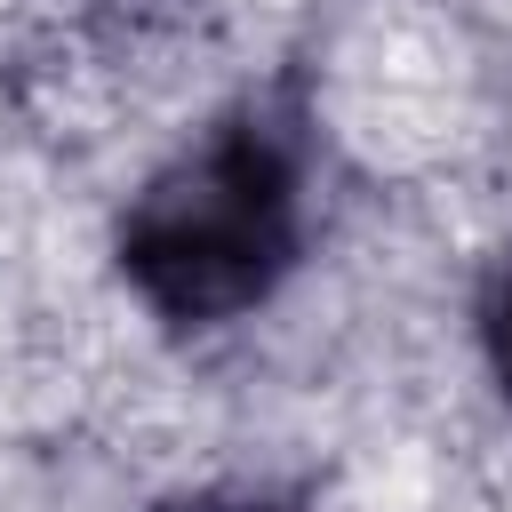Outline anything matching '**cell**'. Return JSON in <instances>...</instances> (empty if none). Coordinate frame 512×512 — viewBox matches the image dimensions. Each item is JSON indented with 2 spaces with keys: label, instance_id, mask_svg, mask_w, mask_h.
<instances>
[{
  "label": "cell",
  "instance_id": "1",
  "mask_svg": "<svg viewBox=\"0 0 512 512\" xmlns=\"http://www.w3.org/2000/svg\"><path fill=\"white\" fill-rule=\"evenodd\" d=\"M304 256V160L264 112H232L144 176L112 232L128 296L160 328H232Z\"/></svg>",
  "mask_w": 512,
  "mask_h": 512
},
{
  "label": "cell",
  "instance_id": "2",
  "mask_svg": "<svg viewBox=\"0 0 512 512\" xmlns=\"http://www.w3.org/2000/svg\"><path fill=\"white\" fill-rule=\"evenodd\" d=\"M480 360H488L496 392L512 400V248H504V264H496L488 288H480Z\"/></svg>",
  "mask_w": 512,
  "mask_h": 512
},
{
  "label": "cell",
  "instance_id": "3",
  "mask_svg": "<svg viewBox=\"0 0 512 512\" xmlns=\"http://www.w3.org/2000/svg\"><path fill=\"white\" fill-rule=\"evenodd\" d=\"M168 512H296V504L272 488H200V496H176Z\"/></svg>",
  "mask_w": 512,
  "mask_h": 512
}]
</instances>
